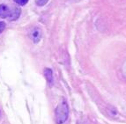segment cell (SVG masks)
I'll return each instance as SVG.
<instances>
[{"label": "cell", "instance_id": "obj_1", "mask_svg": "<svg viewBox=\"0 0 126 124\" xmlns=\"http://www.w3.org/2000/svg\"><path fill=\"white\" fill-rule=\"evenodd\" d=\"M69 116V106L66 101H61L55 110V121L57 124H63Z\"/></svg>", "mask_w": 126, "mask_h": 124}, {"label": "cell", "instance_id": "obj_2", "mask_svg": "<svg viewBox=\"0 0 126 124\" xmlns=\"http://www.w3.org/2000/svg\"><path fill=\"white\" fill-rule=\"evenodd\" d=\"M42 30L40 29L39 28H34L31 30L30 32V39L32 40V41L34 43H37L41 41L42 39Z\"/></svg>", "mask_w": 126, "mask_h": 124}, {"label": "cell", "instance_id": "obj_3", "mask_svg": "<svg viewBox=\"0 0 126 124\" xmlns=\"http://www.w3.org/2000/svg\"><path fill=\"white\" fill-rule=\"evenodd\" d=\"M12 13V9L6 4H0V18L2 19H8Z\"/></svg>", "mask_w": 126, "mask_h": 124}, {"label": "cell", "instance_id": "obj_4", "mask_svg": "<svg viewBox=\"0 0 126 124\" xmlns=\"http://www.w3.org/2000/svg\"><path fill=\"white\" fill-rule=\"evenodd\" d=\"M19 16H20V10L17 7H13V8H12V13H11V16L9 18V20H16L19 19Z\"/></svg>", "mask_w": 126, "mask_h": 124}, {"label": "cell", "instance_id": "obj_5", "mask_svg": "<svg viewBox=\"0 0 126 124\" xmlns=\"http://www.w3.org/2000/svg\"><path fill=\"white\" fill-rule=\"evenodd\" d=\"M43 74H44V77H45V78H46L47 82H48V84H52V82H53V72H52V70H51L50 69L47 68V69H44Z\"/></svg>", "mask_w": 126, "mask_h": 124}, {"label": "cell", "instance_id": "obj_6", "mask_svg": "<svg viewBox=\"0 0 126 124\" xmlns=\"http://www.w3.org/2000/svg\"><path fill=\"white\" fill-rule=\"evenodd\" d=\"M48 0H36L35 3L38 6H43V5H45L48 3Z\"/></svg>", "mask_w": 126, "mask_h": 124}, {"label": "cell", "instance_id": "obj_7", "mask_svg": "<svg viewBox=\"0 0 126 124\" xmlns=\"http://www.w3.org/2000/svg\"><path fill=\"white\" fill-rule=\"evenodd\" d=\"M122 74L124 78L126 79V60L124 61V63H123V66H122Z\"/></svg>", "mask_w": 126, "mask_h": 124}, {"label": "cell", "instance_id": "obj_8", "mask_svg": "<svg viewBox=\"0 0 126 124\" xmlns=\"http://www.w3.org/2000/svg\"><path fill=\"white\" fill-rule=\"evenodd\" d=\"M14 1L17 3L18 4H19V5H25V4H27V3L28 2V0H14Z\"/></svg>", "mask_w": 126, "mask_h": 124}, {"label": "cell", "instance_id": "obj_9", "mask_svg": "<svg viewBox=\"0 0 126 124\" xmlns=\"http://www.w3.org/2000/svg\"><path fill=\"white\" fill-rule=\"evenodd\" d=\"M5 23H4V21H1L0 22V34L1 33H3V31H4V29H5Z\"/></svg>", "mask_w": 126, "mask_h": 124}]
</instances>
